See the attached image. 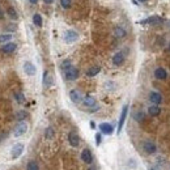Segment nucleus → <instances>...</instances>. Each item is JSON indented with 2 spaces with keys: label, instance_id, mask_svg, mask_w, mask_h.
Instances as JSON below:
<instances>
[{
  "label": "nucleus",
  "instance_id": "obj_1",
  "mask_svg": "<svg viewBox=\"0 0 170 170\" xmlns=\"http://www.w3.org/2000/svg\"><path fill=\"white\" fill-rule=\"evenodd\" d=\"M79 39V33L76 32L73 29H68L64 32V34H63V41L66 42V43H75L76 41Z\"/></svg>",
  "mask_w": 170,
  "mask_h": 170
},
{
  "label": "nucleus",
  "instance_id": "obj_2",
  "mask_svg": "<svg viewBox=\"0 0 170 170\" xmlns=\"http://www.w3.org/2000/svg\"><path fill=\"white\" fill-rule=\"evenodd\" d=\"M24 149H25V145H24V143H17V144H14L13 147H12V149H11V158L12 160L19 158L21 154H22Z\"/></svg>",
  "mask_w": 170,
  "mask_h": 170
},
{
  "label": "nucleus",
  "instance_id": "obj_3",
  "mask_svg": "<svg viewBox=\"0 0 170 170\" xmlns=\"http://www.w3.org/2000/svg\"><path fill=\"white\" fill-rule=\"evenodd\" d=\"M28 131V124L26 122H19L14 127V131H13V135L14 138H20V136L25 135V132Z\"/></svg>",
  "mask_w": 170,
  "mask_h": 170
},
{
  "label": "nucleus",
  "instance_id": "obj_4",
  "mask_svg": "<svg viewBox=\"0 0 170 170\" xmlns=\"http://www.w3.org/2000/svg\"><path fill=\"white\" fill-rule=\"evenodd\" d=\"M127 113H128V105H124L122 109V113H120V117H119V122H118V133L122 132V128L127 118Z\"/></svg>",
  "mask_w": 170,
  "mask_h": 170
},
{
  "label": "nucleus",
  "instance_id": "obj_5",
  "mask_svg": "<svg viewBox=\"0 0 170 170\" xmlns=\"http://www.w3.org/2000/svg\"><path fill=\"white\" fill-rule=\"evenodd\" d=\"M164 22V19L160 16H151L148 19L140 21L141 25H158V24H162Z\"/></svg>",
  "mask_w": 170,
  "mask_h": 170
},
{
  "label": "nucleus",
  "instance_id": "obj_6",
  "mask_svg": "<svg viewBox=\"0 0 170 170\" xmlns=\"http://www.w3.org/2000/svg\"><path fill=\"white\" fill-rule=\"evenodd\" d=\"M143 149H144V152L147 154H153V153H156L157 147L152 140H145L143 143Z\"/></svg>",
  "mask_w": 170,
  "mask_h": 170
},
{
  "label": "nucleus",
  "instance_id": "obj_7",
  "mask_svg": "<svg viewBox=\"0 0 170 170\" xmlns=\"http://www.w3.org/2000/svg\"><path fill=\"white\" fill-rule=\"evenodd\" d=\"M69 98H71V101L73 102V104H80V102H83L84 97L77 89H72L71 92H69Z\"/></svg>",
  "mask_w": 170,
  "mask_h": 170
},
{
  "label": "nucleus",
  "instance_id": "obj_8",
  "mask_svg": "<svg viewBox=\"0 0 170 170\" xmlns=\"http://www.w3.org/2000/svg\"><path fill=\"white\" fill-rule=\"evenodd\" d=\"M24 72L28 76H34L37 73V67L33 64L32 62H25L24 63Z\"/></svg>",
  "mask_w": 170,
  "mask_h": 170
},
{
  "label": "nucleus",
  "instance_id": "obj_9",
  "mask_svg": "<svg viewBox=\"0 0 170 170\" xmlns=\"http://www.w3.org/2000/svg\"><path fill=\"white\" fill-rule=\"evenodd\" d=\"M77 77H79V69L76 68V67H71L69 69H67V71H66V79H67V80L73 81Z\"/></svg>",
  "mask_w": 170,
  "mask_h": 170
},
{
  "label": "nucleus",
  "instance_id": "obj_10",
  "mask_svg": "<svg viewBox=\"0 0 170 170\" xmlns=\"http://www.w3.org/2000/svg\"><path fill=\"white\" fill-rule=\"evenodd\" d=\"M68 143L72 145V147H77V145L80 144V138H79L77 132L71 131L68 133Z\"/></svg>",
  "mask_w": 170,
  "mask_h": 170
},
{
  "label": "nucleus",
  "instance_id": "obj_11",
  "mask_svg": "<svg viewBox=\"0 0 170 170\" xmlns=\"http://www.w3.org/2000/svg\"><path fill=\"white\" fill-rule=\"evenodd\" d=\"M81 160H83L85 164L93 162V154H92V152H90V149H88V148L83 149V152H81Z\"/></svg>",
  "mask_w": 170,
  "mask_h": 170
},
{
  "label": "nucleus",
  "instance_id": "obj_12",
  "mask_svg": "<svg viewBox=\"0 0 170 170\" xmlns=\"http://www.w3.org/2000/svg\"><path fill=\"white\" fill-rule=\"evenodd\" d=\"M99 131L105 135H111L114 132V126L110 123H101L99 124Z\"/></svg>",
  "mask_w": 170,
  "mask_h": 170
},
{
  "label": "nucleus",
  "instance_id": "obj_13",
  "mask_svg": "<svg viewBox=\"0 0 170 170\" xmlns=\"http://www.w3.org/2000/svg\"><path fill=\"white\" fill-rule=\"evenodd\" d=\"M124 59H126V56H124V54L122 53V51H119V53H117V54H114V56H113V64L114 66H122L123 63H124Z\"/></svg>",
  "mask_w": 170,
  "mask_h": 170
},
{
  "label": "nucleus",
  "instance_id": "obj_14",
  "mask_svg": "<svg viewBox=\"0 0 170 170\" xmlns=\"http://www.w3.org/2000/svg\"><path fill=\"white\" fill-rule=\"evenodd\" d=\"M83 104H84V106H86V107H89V109H93L97 106L96 98L92 96H85L84 99H83Z\"/></svg>",
  "mask_w": 170,
  "mask_h": 170
},
{
  "label": "nucleus",
  "instance_id": "obj_15",
  "mask_svg": "<svg viewBox=\"0 0 170 170\" xmlns=\"http://www.w3.org/2000/svg\"><path fill=\"white\" fill-rule=\"evenodd\" d=\"M149 101H151L153 105H157V106H158L161 102H162V96H161L160 93H157V92H151V94H149Z\"/></svg>",
  "mask_w": 170,
  "mask_h": 170
},
{
  "label": "nucleus",
  "instance_id": "obj_16",
  "mask_svg": "<svg viewBox=\"0 0 170 170\" xmlns=\"http://www.w3.org/2000/svg\"><path fill=\"white\" fill-rule=\"evenodd\" d=\"M16 48H17V45L14 43V42H8V43L3 45L1 51L5 54H11V53H13V51H16Z\"/></svg>",
  "mask_w": 170,
  "mask_h": 170
},
{
  "label": "nucleus",
  "instance_id": "obj_17",
  "mask_svg": "<svg viewBox=\"0 0 170 170\" xmlns=\"http://www.w3.org/2000/svg\"><path fill=\"white\" fill-rule=\"evenodd\" d=\"M154 77H156L157 80H165V79L168 77V72H166V69H164L162 67H158V68H156V71H154Z\"/></svg>",
  "mask_w": 170,
  "mask_h": 170
},
{
  "label": "nucleus",
  "instance_id": "obj_18",
  "mask_svg": "<svg viewBox=\"0 0 170 170\" xmlns=\"http://www.w3.org/2000/svg\"><path fill=\"white\" fill-rule=\"evenodd\" d=\"M126 34H127L126 29L122 28V26H115L114 28V35L117 38H123V37H126Z\"/></svg>",
  "mask_w": 170,
  "mask_h": 170
},
{
  "label": "nucleus",
  "instance_id": "obj_19",
  "mask_svg": "<svg viewBox=\"0 0 170 170\" xmlns=\"http://www.w3.org/2000/svg\"><path fill=\"white\" fill-rule=\"evenodd\" d=\"M99 72H101V67L94 66V67H92V68H89L86 71V76H88V77H94V76L98 75Z\"/></svg>",
  "mask_w": 170,
  "mask_h": 170
},
{
  "label": "nucleus",
  "instance_id": "obj_20",
  "mask_svg": "<svg viewBox=\"0 0 170 170\" xmlns=\"http://www.w3.org/2000/svg\"><path fill=\"white\" fill-rule=\"evenodd\" d=\"M148 113H149V115H152V117H157V115H160V113H161V109H160V106H157V105H152L148 107Z\"/></svg>",
  "mask_w": 170,
  "mask_h": 170
},
{
  "label": "nucleus",
  "instance_id": "obj_21",
  "mask_svg": "<svg viewBox=\"0 0 170 170\" xmlns=\"http://www.w3.org/2000/svg\"><path fill=\"white\" fill-rule=\"evenodd\" d=\"M33 24L35 26H38V28H41L43 25V20H42V16L39 13H34V16H33Z\"/></svg>",
  "mask_w": 170,
  "mask_h": 170
},
{
  "label": "nucleus",
  "instance_id": "obj_22",
  "mask_svg": "<svg viewBox=\"0 0 170 170\" xmlns=\"http://www.w3.org/2000/svg\"><path fill=\"white\" fill-rule=\"evenodd\" d=\"M7 14L9 16V19H12V20H17V19H19L17 11L14 9L13 7H8V8H7Z\"/></svg>",
  "mask_w": 170,
  "mask_h": 170
},
{
  "label": "nucleus",
  "instance_id": "obj_23",
  "mask_svg": "<svg viewBox=\"0 0 170 170\" xmlns=\"http://www.w3.org/2000/svg\"><path fill=\"white\" fill-rule=\"evenodd\" d=\"M51 84H53V81H51L50 75H48L47 71H45V72H43V85H45L46 88H48V86H51Z\"/></svg>",
  "mask_w": 170,
  "mask_h": 170
},
{
  "label": "nucleus",
  "instance_id": "obj_24",
  "mask_svg": "<svg viewBox=\"0 0 170 170\" xmlns=\"http://www.w3.org/2000/svg\"><path fill=\"white\" fill-rule=\"evenodd\" d=\"M12 39V34L11 33H5V34H1L0 35V43H8V42H11Z\"/></svg>",
  "mask_w": 170,
  "mask_h": 170
},
{
  "label": "nucleus",
  "instance_id": "obj_25",
  "mask_svg": "<svg viewBox=\"0 0 170 170\" xmlns=\"http://www.w3.org/2000/svg\"><path fill=\"white\" fill-rule=\"evenodd\" d=\"M26 117H28V113H26V111H24V110L17 111V114H16V119L19 120V122H24Z\"/></svg>",
  "mask_w": 170,
  "mask_h": 170
},
{
  "label": "nucleus",
  "instance_id": "obj_26",
  "mask_svg": "<svg viewBox=\"0 0 170 170\" xmlns=\"http://www.w3.org/2000/svg\"><path fill=\"white\" fill-rule=\"evenodd\" d=\"M26 170H39L38 162L37 161H29L28 165H26Z\"/></svg>",
  "mask_w": 170,
  "mask_h": 170
},
{
  "label": "nucleus",
  "instance_id": "obj_27",
  "mask_svg": "<svg viewBox=\"0 0 170 170\" xmlns=\"http://www.w3.org/2000/svg\"><path fill=\"white\" fill-rule=\"evenodd\" d=\"M14 98H16V101L19 102V104H24V102H25V96H24L21 92L14 93Z\"/></svg>",
  "mask_w": 170,
  "mask_h": 170
},
{
  "label": "nucleus",
  "instance_id": "obj_28",
  "mask_svg": "<svg viewBox=\"0 0 170 170\" xmlns=\"http://www.w3.org/2000/svg\"><path fill=\"white\" fill-rule=\"evenodd\" d=\"M53 136H54V128H53V127H47L46 131H45V138L51 139Z\"/></svg>",
  "mask_w": 170,
  "mask_h": 170
},
{
  "label": "nucleus",
  "instance_id": "obj_29",
  "mask_svg": "<svg viewBox=\"0 0 170 170\" xmlns=\"http://www.w3.org/2000/svg\"><path fill=\"white\" fill-rule=\"evenodd\" d=\"M72 4V0H60V5H62V8H64V9H68L69 7H71Z\"/></svg>",
  "mask_w": 170,
  "mask_h": 170
},
{
  "label": "nucleus",
  "instance_id": "obj_30",
  "mask_svg": "<svg viewBox=\"0 0 170 170\" xmlns=\"http://www.w3.org/2000/svg\"><path fill=\"white\" fill-rule=\"evenodd\" d=\"M72 67V64H71V62H69V60H64V62L62 63V69L63 71H67V69H69Z\"/></svg>",
  "mask_w": 170,
  "mask_h": 170
},
{
  "label": "nucleus",
  "instance_id": "obj_31",
  "mask_svg": "<svg viewBox=\"0 0 170 170\" xmlns=\"http://www.w3.org/2000/svg\"><path fill=\"white\" fill-rule=\"evenodd\" d=\"M135 119L138 120V122H140V120L144 119V114H143V111H138V113L135 114Z\"/></svg>",
  "mask_w": 170,
  "mask_h": 170
},
{
  "label": "nucleus",
  "instance_id": "obj_32",
  "mask_svg": "<svg viewBox=\"0 0 170 170\" xmlns=\"http://www.w3.org/2000/svg\"><path fill=\"white\" fill-rule=\"evenodd\" d=\"M105 86H106V89H107V90H113L114 86H115V84L113 83V81H107V83L105 84Z\"/></svg>",
  "mask_w": 170,
  "mask_h": 170
},
{
  "label": "nucleus",
  "instance_id": "obj_33",
  "mask_svg": "<svg viewBox=\"0 0 170 170\" xmlns=\"http://www.w3.org/2000/svg\"><path fill=\"white\" fill-rule=\"evenodd\" d=\"M101 141H102L101 133H97V135H96V144H97V145H99V144H101Z\"/></svg>",
  "mask_w": 170,
  "mask_h": 170
},
{
  "label": "nucleus",
  "instance_id": "obj_34",
  "mask_svg": "<svg viewBox=\"0 0 170 170\" xmlns=\"http://www.w3.org/2000/svg\"><path fill=\"white\" fill-rule=\"evenodd\" d=\"M149 170H161V169H160V166L154 165V166H152V168H149Z\"/></svg>",
  "mask_w": 170,
  "mask_h": 170
},
{
  "label": "nucleus",
  "instance_id": "obj_35",
  "mask_svg": "<svg viewBox=\"0 0 170 170\" xmlns=\"http://www.w3.org/2000/svg\"><path fill=\"white\" fill-rule=\"evenodd\" d=\"M1 19H4V12L1 11V8H0V20Z\"/></svg>",
  "mask_w": 170,
  "mask_h": 170
},
{
  "label": "nucleus",
  "instance_id": "obj_36",
  "mask_svg": "<svg viewBox=\"0 0 170 170\" xmlns=\"http://www.w3.org/2000/svg\"><path fill=\"white\" fill-rule=\"evenodd\" d=\"M45 4H51V3H54V0H43Z\"/></svg>",
  "mask_w": 170,
  "mask_h": 170
},
{
  "label": "nucleus",
  "instance_id": "obj_37",
  "mask_svg": "<svg viewBox=\"0 0 170 170\" xmlns=\"http://www.w3.org/2000/svg\"><path fill=\"white\" fill-rule=\"evenodd\" d=\"M29 1L32 3V4H37V1H38V0H29Z\"/></svg>",
  "mask_w": 170,
  "mask_h": 170
},
{
  "label": "nucleus",
  "instance_id": "obj_38",
  "mask_svg": "<svg viewBox=\"0 0 170 170\" xmlns=\"http://www.w3.org/2000/svg\"><path fill=\"white\" fill-rule=\"evenodd\" d=\"M90 127H92V128H94V127H96V124H94V122H90Z\"/></svg>",
  "mask_w": 170,
  "mask_h": 170
},
{
  "label": "nucleus",
  "instance_id": "obj_39",
  "mask_svg": "<svg viewBox=\"0 0 170 170\" xmlns=\"http://www.w3.org/2000/svg\"><path fill=\"white\" fill-rule=\"evenodd\" d=\"M88 170H96V168H94V166H90V168L88 169Z\"/></svg>",
  "mask_w": 170,
  "mask_h": 170
},
{
  "label": "nucleus",
  "instance_id": "obj_40",
  "mask_svg": "<svg viewBox=\"0 0 170 170\" xmlns=\"http://www.w3.org/2000/svg\"><path fill=\"white\" fill-rule=\"evenodd\" d=\"M138 1H140V3H145L147 0H138Z\"/></svg>",
  "mask_w": 170,
  "mask_h": 170
},
{
  "label": "nucleus",
  "instance_id": "obj_41",
  "mask_svg": "<svg viewBox=\"0 0 170 170\" xmlns=\"http://www.w3.org/2000/svg\"><path fill=\"white\" fill-rule=\"evenodd\" d=\"M169 51H170V43H169Z\"/></svg>",
  "mask_w": 170,
  "mask_h": 170
}]
</instances>
